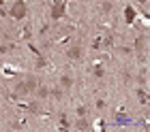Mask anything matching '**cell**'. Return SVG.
I'll return each mask as SVG.
<instances>
[{
  "instance_id": "cell-10",
  "label": "cell",
  "mask_w": 150,
  "mask_h": 132,
  "mask_svg": "<svg viewBox=\"0 0 150 132\" xmlns=\"http://www.w3.org/2000/svg\"><path fill=\"white\" fill-rule=\"evenodd\" d=\"M11 49H15V45H2V47H0V51H2V53L11 51Z\"/></svg>"
},
{
  "instance_id": "cell-11",
  "label": "cell",
  "mask_w": 150,
  "mask_h": 132,
  "mask_svg": "<svg viewBox=\"0 0 150 132\" xmlns=\"http://www.w3.org/2000/svg\"><path fill=\"white\" fill-rule=\"evenodd\" d=\"M137 96H139V98H142V102H146V94H144V92H142V89H137Z\"/></svg>"
},
{
  "instance_id": "cell-12",
  "label": "cell",
  "mask_w": 150,
  "mask_h": 132,
  "mask_svg": "<svg viewBox=\"0 0 150 132\" xmlns=\"http://www.w3.org/2000/svg\"><path fill=\"white\" fill-rule=\"evenodd\" d=\"M0 4H4V0H0Z\"/></svg>"
},
{
  "instance_id": "cell-3",
  "label": "cell",
  "mask_w": 150,
  "mask_h": 132,
  "mask_svg": "<svg viewBox=\"0 0 150 132\" xmlns=\"http://www.w3.org/2000/svg\"><path fill=\"white\" fill-rule=\"evenodd\" d=\"M64 6H67V4H62V0H54V6H52L50 17H52V19H60V17L64 15Z\"/></svg>"
},
{
  "instance_id": "cell-7",
  "label": "cell",
  "mask_w": 150,
  "mask_h": 132,
  "mask_svg": "<svg viewBox=\"0 0 150 132\" xmlns=\"http://www.w3.org/2000/svg\"><path fill=\"white\" fill-rule=\"evenodd\" d=\"M37 96H39V98H47V96H50V89L41 85V87H37Z\"/></svg>"
},
{
  "instance_id": "cell-2",
  "label": "cell",
  "mask_w": 150,
  "mask_h": 132,
  "mask_svg": "<svg viewBox=\"0 0 150 132\" xmlns=\"http://www.w3.org/2000/svg\"><path fill=\"white\" fill-rule=\"evenodd\" d=\"M32 89H37V79L35 77H30L24 83H19L17 85V94H28V92H32Z\"/></svg>"
},
{
  "instance_id": "cell-6",
  "label": "cell",
  "mask_w": 150,
  "mask_h": 132,
  "mask_svg": "<svg viewBox=\"0 0 150 132\" xmlns=\"http://www.w3.org/2000/svg\"><path fill=\"white\" fill-rule=\"evenodd\" d=\"M67 55H69L71 60H77L79 55H81V47H71V49L67 51Z\"/></svg>"
},
{
  "instance_id": "cell-8",
  "label": "cell",
  "mask_w": 150,
  "mask_h": 132,
  "mask_svg": "<svg viewBox=\"0 0 150 132\" xmlns=\"http://www.w3.org/2000/svg\"><path fill=\"white\" fill-rule=\"evenodd\" d=\"M105 71H103V66H94V77H103Z\"/></svg>"
},
{
  "instance_id": "cell-9",
  "label": "cell",
  "mask_w": 150,
  "mask_h": 132,
  "mask_svg": "<svg viewBox=\"0 0 150 132\" xmlns=\"http://www.w3.org/2000/svg\"><path fill=\"white\" fill-rule=\"evenodd\" d=\"M75 128H77V130H84V128H88V122H86V119H79Z\"/></svg>"
},
{
  "instance_id": "cell-4",
  "label": "cell",
  "mask_w": 150,
  "mask_h": 132,
  "mask_svg": "<svg viewBox=\"0 0 150 132\" xmlns=\"http://www.w3.org/2000/svg\"><path fill=\"white\" fill-rule=\"evenodd\" d=\"M73 85V79L69 77V75H62V77H60V87H64V89H69Z\"/></svg>"
},
{
  "instance_id": "cell-5",
  "label": "cell",
  "mask_w": 150,
  "mask_h": 132,
  "mask_svg": "<svg viewBox=\"0 0 150 132\" xmlns=\"http://www.w3.org/2000/svg\"><path fill=\"white\" fill-rule=\"evenodd\" d=\"M125 19H127V24H133V19H135L133 6H127V9H125Z\"/></svg>"
},
{
  "instance_id": "cell-1",
  "label": "cell",
  "mask_w": 150,
  "mask_h": 132,
  "mask_svg": "<svg viewBox=\"0 0 150 132\" xmlns=\"http://www.w3.org/2000/svg\"><path fill=\"white\" fill-rule=\"evenodd\" d=\"M26 13H28V11H26V2H24V0H17V2L11 6L9 15H11L13 19H24V17H26Z\"/></svg>"
}]
</instances>
